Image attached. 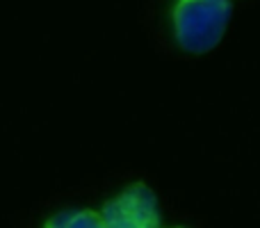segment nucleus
Listing matches in <instances>:
<instances>
[{"instance_id":"obj_1","label":"nucleus","mask_w":260,"mask_h":228,"mask_svg":"<svg viewBox=\"0 0 260 228\" xmlns=\"http://www.w3.org/2000/svg\"><path fill=\"white\" fill-rule=\"evenodd\" d=\"M231 14V0H178L174 9L176 41L187 53H208L224 39Z\"/></svg>"},{"instance_id":"obj_2","label":"nucleus","mask_w":260,"mask_h":228,"mask_svg":"<svg viewBox=\"0 0 260 228\" xmlns=\"http://www.w3.org/2000/svg\"><path fill=\"white\" fill-rule=\"evenodd\" d=\"M105 228H160L155 194L144 183L128 187L99 212Z\"/></svg>"},{"instance_id":"obj_3","label":"nucleus","mask_w":260,"mask_h":228,"mask_svg":"<svg viewBox=\"0 0 260 228\" xmlns=\"http://www.w3.org/2000/svg\"><path fill=\"white\" fill-rule=\"evenodd\" d=\"M46 228H105L99 212L76 210V212H59L46 224Z\"/></svg>"}]
</instances>
